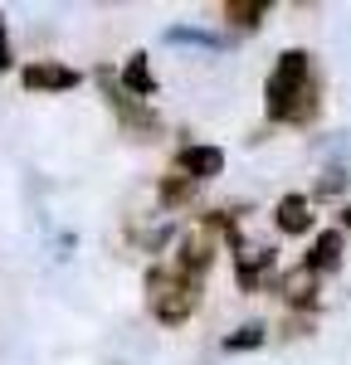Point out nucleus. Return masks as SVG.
<instances>
[{
	"label": "nucleus",
	"mask_w": 351,
	"mask_h": 365,
	"mask_svg": "<svg viewBox=\"0 0 351 365\" xmlns=\"http://www.w3.org/2000/svg\"><path fill=\"white\" fill-rule=\"evenodd\" d=\"M317 113V83H312V63L302 49H288L278 58L273 78H268V117L278 122H307Z\"/></svg>",
	"instance_id": "obj_1"
},
{
	"label": "nucleus",
	"mask_w": 351,
	"mask_h": 365,
	"mask_svg": "<svg viewBox=\"0 0 351 365\" xmlns=\"http://www.w3.org/2000/svg\"><path fill=\"white\" fill-rule=\"evenodd\" d=\"M190 307H195V287L180 273H151V312L161 322H180Z\"/></svg>",
	"instance_id": "obj_2"
},
{
	"label": "nucleus",
	"mask_w": 351,
	"mask_h": 365,
	"mask_svg": "<svg viewBox=\"0 0 351 365\" xmlns=\"http://www.w3.org/2000/svg\"><path fill=\"white\" fill-rule=\"evenodd\" d=\"M25 83L29 88H73L78 73L73 68H58V63H34V68H25Z\"/></svg>",
	"instance_id": "obj_3"
},
{
	"label": "nucleus",
	"mask_w": 351,
	"mask_h": 365,
	"mask_svg": "<svg viewBox=\"0 0 351 365\" xmlns=\"http://www.w3.org/2000/svg\"><path fill=\"white\" fill-rule=\"evenodd\" d=\"M220 161H225V156H220L215 146H190V151L180 156V166L190 170V175H220Z\"/></svg>",
	"instance_id": "obj_4"
},
{
	"label": "nucleus",
	"mask_w": 351,
	"mask_h": 365,
	"mask_svg": "<svg viewBox=\"0 0 351 365\" xmlns=\"http://www.w3.org/2000/svg\"><path fill=\"white\" fill-rule=\"evenodd\" d=\"M307 220H312V215H307V200H302V195H288L283 205H278V225L288 229V234L307 229Z\"/></svg>",
	"instance_id": "obj_5"
},
{
	"label": "nucleus",
	"mask_w": 351,
	"mask_h": 365,
	"mask_svg": "<svg viewBox=\"0 0 351 365\" xmlns=\"http://www.w3.org/2000/svg\"><path fill=\"white\" fill-rule=\"evenodd\" d=\"M337 249H342V239L337 234H322L317 249H312V268H332L337 263Z\"/></svg>",
	"instance_id": "obj_6"
},
{
	"label": "nucleus",
	"mask_w": 351,
	"mask_h": 365,
	"mask_svg": "<svg viewBox=\"0 0 351 365\" xmlns=\"http://www.w3.org/2000/svg\"><path fill=\"white\" fill-rule=\"evenodd\" d=\"M127 88H137V93H146V88H151V78H146V63H142V58H132V68H127Z\"/></svg>",
	"instance_id": "obj_7"
},
{
	"label": "nucleus",
	"mask_w": 351,
	"mask_h": 365,
	"mask_svg": "<svg viewBox=\"0 0 351 365\" xmlns=\"http://www.w3.org/2000/svg\"><path fill=\"white\" fill-rule=\"evenodd\" d=\"M225 15H239V25H254L249 15H263V5H225Z\"/></svg>",
	"instance_id": "obj_8"
},
{
	"label": "nucleus",
	"mask_w": 351,
	"mask_h": 365,
	"mask_svg": "<svg viewBox=\"0 0 351 365\" xmlns=\"http://www.w3.org/2000/svg\"><path fill=\"white\" fill-rule=\"evenodd\" d=\"M5 54H10V49H5V25H0V63H5Z\"/></svg>",
	"instance_id": "obj_9"
},
{
	"label": "nucleus",
	"mask_w": 351,
	"mask_h": 365,
	"mask_svg": "<svg viewBox=\"0 0 351 365\" xmlns=\"http://www.w3.org/2000/svg\"><path fill=\"white\" fill-rule=\"evenodd\" d=\"M347 225H351V210H347Z\"/></svg>",
	"instance_id": "obj_10"
}]
</instances>
